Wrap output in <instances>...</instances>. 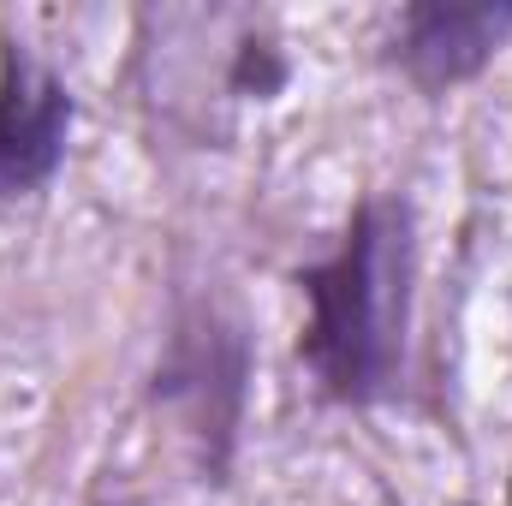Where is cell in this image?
<instances>
[{"label":"cell","instance_id":"cell-1","mask_svg":"<svg viewBox=\"0 0 512 506\" xmlns=\"http://www.w3.org/2000/svg\"><path fill=\"white\" fill-rule=\"evenodd\" d=\"M310 328L304 364L316 381L346 399H382L399 376L405 310H411V209L399 197H376L352 215L346 245L304 274Z\"/></svg>","mask_w":512,"mask_h":506},{"label":"cell","instance_id":"cell-2","mask_svg":"<svg viewBox=\"0 0 512 506\" xmlns=\"http://www.w3.org/2000/svg\"><path fill=\"white\" fill-rule=\"evenodd\" d=\"M72 131V90L24 48L0 42V197H24L54 179Z\"/></svg>","mask_w":512,"mask_h":506},{"label":"cell","instance_id":"cell-3","mask_svg":"<svg viewBox=\"0 0 512 506\" xmlns=\"http://www.w3.org/2000/svg\"><path fill=\"white\" fill-rule=\"evenodd\" d=\"M155 393L173 399L203 441H215V465H221L233 417H239V393H245V340H239V328L221 322L215 310L191 316L179 328V340H173L167 370L155 376Z\"/></svg>","mask_w":512,"mask_h":506},{"label":"cell","instance_id":"cell-4","mask_svg":"<svg viewBox=\"0 0 512 506\" xmlns=\"http://www.w3.org/2000/svg\"><path fill=\"white\" fill-rule=\"evenodd\" d=\"M512 6H411L399 18V66L423 90H447L489 66L507 42Z\"/></svg>","mask_w":512,"mask_h":506}]
</instances>
